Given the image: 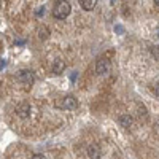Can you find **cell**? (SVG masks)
<instances>
[{"instance_id": "cell-2", "label": "cell", "mask_w": 159, "mask_h": 159, "mask_svg": "<svg viewBox=\"0 0 159 159\" xmlns=\"http://www.w3.org/2000/svg\"><path fill=\"white\" fill-rule=\"evenodd\" d=\"M18 81L22 83L24 86H29L30 88L35 83V75H34L32 70H21L18 73Z\"/></svg>"}, {"instance_id": "cell-13", "label": "cell", "mask_w": 159, "mask_h": 159, "mask_svg": "<svg viewBox=\"0 0 159 159\" xmlns=\"http://www.w3.org/2000/svg\"><path fill=\"white\" fill-rule=\"evenodd\" d=\"M154 92H156V96L159 97V84H156V88H154Z\"/></svg>"}, {"instance_id": "cell-3", "label": "cell", "mask_w": 159, "mask_h": 159, "mask_svg": "<svg viewBox=\"0 0 159 159\" xmlns=\"http://www.w3.org/2000/svg\"><path fill=\"white\" fill-rule=\"evenodd\" d=\"M59 107L64 110H76L78 108V100L75 96H65L61 99L59 102Z\"/></svg>"}, {"instance_id": "cell-11", "label": "cell", "mask_w": 159, "mask_h": 159, "mask_svg": "<svg viewBox=\"0 0 159 159\" xmlns=\"http://www.w3.org/2000/svg\"><path fill=\"white\" fill-rule=\"evenodd\" d=\"M151 56L154 57V59H157L159 61V45H156V46H151Z\"/></svg>"}, {"instance_id": "cell-12", "label": "cell", "mask_w": 159, "mask_h": 159, "mask_svg": "<svg viewBox=\"0 0 159 159\" xmlns=\"http://www.w3.org/2000/svg\"><path fill=\"white\" fill-rule=\"evenodd\" d=\"M32 159H45L42 154H35V156H32Z\"/></svg>"}, {"instance_id": "cell-4", "label": "cell", "mask_w": 159, "mask_h": 159, "mask_svg": "<svg viewBox=\"0 0 159 159\" xmlns=\"http://www.w3.org/2000/svg\"><path fill=\"white\" fill-rule=\"evenodd\" d=\"M108 72H110V61L105 57L99 59L96 62V73L97 75H107Z\"/></svg>"}, {"instance_id": "cell-6", "label": "cell", "mask_w": 159, "mask_h": 159, "mask_svg": "<svg viewBox=\"0 0 159 159\" xmlns=\"http://www.w3.org/2000/svg\"><path fill=\"white\" fill-rule=\"evenodd\" d=\"M88 156H89V159H100L102 157V151H100V148L97 147V145H89Z\"/></svg>"}, {"instance_id": "cell-9", "label": "cell", "mask_w": 159, "mask_h": 159, "mask_svg": "<svg viewBox=\"0 0 159 159\" xmlns=\"http://www.w3.org/2000/svg\"><path fill=\"white\" fill-rule=\"evenodd\" d=\"M132 123H134V119H132L130 115H123V116H119V124H121L123 127L129 129L132 126Z\"/></svg>"}, {"instance_id": "cell-8", "label": "cell", "mask_w": 159, "mask_h": 159, "mask_svg": "<svg viewBox=\"0 0 159 159\" xmlns=\"http://www.w3.org/2000/svg\"><path fill=\"white\" fill-rule=\"evenodd\" d=\"M97 2H99V0H80V5H81V8L84 11H91V10H94Z\"/></svg>"}, {"instance_id": "cell-7", "label": "cell", "mask_w": 159, "mask_h": 159, "mask_svg": "<svg viewBox=\"0 0 159 159\" xmlns=\"http://www.w3.org/2000/svg\"><path fill=\"white\" fill-rule=\"evenodd\" d=\"M65 70V62L62 59H56L54 64H52V73L54 75H61Z\"/></svg>"}, {"instance_id": "cell-5", "label": "cell", "mask_w": 159, "mask_h": 159, "mask_svg": "<svg viewBox=\"0 0 159 159\" xmlns=\"http://www.w3.org/2000/svg\"><path fill=\"white\" fill-rule=\"evenodd\" d=\"M16 115H18L19 118H22V119L29 118V116H30V105H29V103H21V105H18V107H16Z\"/></svg>"}, {"instance_id": "cell-14", "label": "cell", "mask_w": 159, "mask_h": 159, "mask_svg": "<svg viewBox=\"0 0 159 159\" xmlns=\"http://www.w3.org/2000/svg\"><path fill=\"white\" fill-rule=\"evenodd\" d=\"M154 5H156V7H159V0H154Z\"/></svg>"}, {"instance_id": "cell-1", "label": "cell", "mask_w": 159, "mask_h": 159, "mask_svg": "<svg viewBox=\"0 0 159 159\" xmlns=\"http://www.w3.org/2000/svg\"><path fill=\"white\" fill-rule=\"evenodd\" d=\"M72 11V5L69 0H57L56 5H54V10H52V16L56 19H67L69 15Z\"/></svg>"}, {"instance_id": "cell-10", "label": "cell", "mask_w": 159, "mask_h": 159, "mask_svg": "<svg viewBox=\"0 0 159 159\" xmlns=\"http://www.w3.org/2000/svg\"><path fill=\"white\" fill-rule=\"evenodd\" d=\"M48 35H49V30L45 27V25H42V27H38V38H40V40H45V38H48Z\"/></svg>"}]
</instances>
